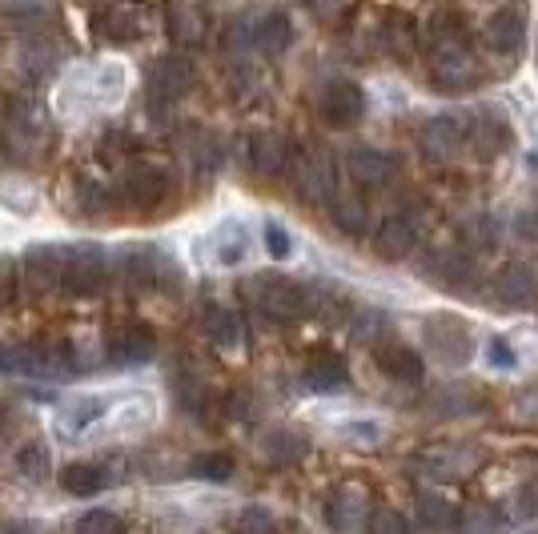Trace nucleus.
Instances as JSON below:
<instances>
[{"label":"nucleus","mask_w":538,"mask_h":534,"mask_svg":"<svg viewBox=\"0 0 538 534\" xmlns=\"http://www.w3.org/2000/svg\"><path fill=\"white\" fill-rule=\"evenodd\" d=\"M245 157H249V169L257 177H282V169L290 165V141L278 129H261L249 137Z\"/></svg>","instance_id":"9"},{"label":"nucleus","mask_w":538,"mask_h":534,"mask_svg":"<svg viewBox=\"0 0 538 534\" xmlns=\"http://www.w3.org/2000/svg\"><path fill=\"white\" fill-rule=\"evenodd\" d=\"M494 241H498V225H494V217L474 213V217L466 221V249H490Z\"/></svg>","instance_id":"38"},{"label":"nucleus","mask_w":538,"mask_h":534,"mask_svg":"<svg viewBox=\"0 0 538 534\" xmlns=\"http://www.w3.org/2000/svg\"><path fill=\"white\" fill-rule=\"evenodd\" d=\"M346 9V0H314V13L318 17H334V13H342Z\"/></svg>","instance_id":"48"},{"label":"nucleus","mask_w":538,"mask_h":534,"mask_svg":"<svg viewBox=\"0 0 538 534\" xmlns=\"http://www.w3.org/2000/svg\"><path fill=\"white\" fill-rule=\"evenodd\" d=\"M193 478H205V482H229L233 478V458L213 450V454H197L193 466H189Z\"/></svg>","instance_id":"36"},{"label":"nucleus","mask_w":538,"mask_h":534,"mask_svg":"<svg viewBox=\"0 0 538 534\" xmlns=\"http://www.w3.org/2000/svg\"><path fill=\"white\" fill-rule=\"evenodd\" d=\"M0 426H5V418H0Z\"/></svg>","instance_id":"51"},{"label":"nucleus","mask_w":538,"mask_h":534,"mask_svg":"<svg viewBox=\"0 0 538 534\" xmlns=\"http://www.w3.org/2000/svg\"><path fill=\"white\" fill-rule=\"evenodd\" d=\"M65 366L61 350L45 346H0V374H53Z\"/></svg>","instance_id":"14"},{"label":"nucleus","mask_w":538,"mask_h":534,"mask_svg":"<svg viewBox=\"0 0 538 534\" xmlns=\"http://www.w3.org/2000/svg\"><path fill=\"white\" fill-rule=\"evenodd\" d=\"M462 137H466V145L474 149V157H478V161H494V157H498V153H506V149H510V141H514L510 121H506L498 109H474V113L466 117Z\"/></svg>","instance_id":"4"},{"label":"nucleus","mask_w":538,"mask_h":534,"mask_svg":"<svg viewBox=\"0 0 538 534\" xmlns=\"http://www.w3.org/2000/svg\"><path fill=\"white\" fill-rule=\"evenodd\" d=\"M454 526H458V534H490L498 526V514L490 506H478V510H466Z\"/></svg>","instance_id":"42"},{"label":"nucleus","mask_w":538,"mask_h":534,"mask_svg":"<svg viewBox=\"0 0 538 534\" xmlns=\"http://www.w3.org/2000/svg\"><path fill=\"white\" fill-rule=\"evenodd\" d=\"M249 41H253V49L257 53H265V57H278V53H286L290 49V41H294V25H290V17L286 13H265L253 29H249Z\"/></svg>","instance_id":"21"},{"label":"nucleus","mask_w":538,"mask_h":534,"mask_svg":"<svg viewBox=\"0 0 538 534\" xmlns=\"http://www.w3.org/2000/svg\"><path fill=\"white\" fill-rule=\"evenodd\" d=\"M422 274L442 282L446 290H462V282L474 274V253L470 249H434V257L422 265Z\"/></svg>","instance_id":"17"},{"label":"nucleus","mask_w":538,"mask_h":534,"mask_svg":"<svg viewBox=\"0 0 538 534\" xmlns=\"http://www.w3.org/2000/svg\"><path fill=\"white\" fill-rule=\"evenodd\" d=\"M422 334H426V346H430L434 362H442V366H466L470 362V330L462 322L442 314V318L426 322Z\"/></svg>","instance_id":"7"},{"label":"nucleus","mask_w":538,"mask_h":534,"mask_svg":"<svg viewBox=\"0 0 538 534\" xmlns=\"http://www.w3.org/2000/svg\"><path fill=\"white\" fill-rule=\"evenodd\" d=\"M486 45L494 49V53H502V57H514L518 49H522V41H526V17L518 13V9H502V13H494L490 21H486Z\"/></svg>","instance_id":"20"},{"label":"nucleus","mask_w":538,"mask_h":534,"mask_svg":"<svg viewBox=\"0 0 538 534\" xmlns=\"http://www.w3.org/2000/svg\"><path fill=\"white\" fill-rule=\"evenodd\" d=\"M418 522L426 530H450L458 522V510L446 498H438V494H422L418 498Z\"/></svg>","instance_id":"32"},{"label":"nucleus","mask_w":538,"mask_h":534,"mask_svg":"<svg viewBox=\"0 0 538 534\" xmlns=\"http://www.w3.org/2000/svg\"><path fill=\"white\" fill-rule=\"evenodd\" d=\"M169 37L177 45H201L205 41V9L197 0H177L169 9Z\"/></svg>","instance_id":"23"},{"label":"nucleus","mask_w":538,"mask_h":534,"mask_svg":"<svg viewBox=\"0 0 538 534\" xmlns=\"http://www.w3.org/2000/svg\"><path fill=\"white\" fill-rule=\"evenodd\" d=\"M482 398L474 394V390H466V386H446V390H438L434 398H430V406L442 414V418H454V414H466V410H474Z\"/></svg>","instance_id":"34"},{"label":"nucleus","mask_w":538,"mask_h":534,"mask_svg":"<svg viewBox=\"0 0 538 534\" xmlns=\"http://www.w3.org/2000/svg\"><path fill=\"white\" fill-rule=\"evenodd\" d=\"M382 45H386V53H394L398 61L414 57L418 41H414V29H410V21H402V17H390V21H386V29H382Z\"/></svg>","instance_id":"33"},{"label":"nucleus","mask_w":538,"mask_h":534,"mask_svg":"<svg viewBox=\"0 0 538 534\" xmlns=\"http://www.w3.org/2000/svg\"><path fill=\"white\" fill-rule=\"evenodd\" d=\"M390 330V318L386 314H378V310H366V314H358V322H354V338L358 342H386L382 334Z\"/></svg>","instance_id":"39"},{"label":"nucleus","mask_w":538,"mask_h":534,"mask_svg":"<svg viewBox=\"0 0 538 534\" xmlns=\"http://www.w3.org/2000/svg\"><path fill=\"white\" fill-rule=\"evenodd\" d=\"M17 470H21L25 478H33V482H45L49 470H53V462H49V446H45V442H25L21 454H17Z\"/></svg>","instance_id":"35"},{"label":"nucleus","mask_w":538,"mask_h":534,"mask_svg":"<svg viewBox=\"0 0 538 534\" xmlns=\"http://www.w3.org/2000/svg\"><path fill=\"white\" fill-rule=\"evenodd\" d=\"M165 189H169V177H165L161 169L137 165V169H129V177H125V185H121V197H125L133 209H153V205L165 197Z\"/></svg>","instance_id":"19"},{"label":"nucleus","mask_w":538,"mask_h":534,"mask_svg":"<svg viewBox=\"0 0 538 534\" xmlns=\"http://www.w3.org/2000/svg\"><path fill=\"white\" fill-rule=\"evenodd\" d=\"M237 534H274V514L265 506H245L237 514Z\"/></svg>","instance_id":"41"},{"label":"nucleus","mask_w":538,"mask_h":534,"mask_svg":"<svg viewBox=\"0 0 538 534\" xmlns=\"http://www.w3.org/2000/svg\"><path fill=\"white\" fill-rule=\"evenodd\" d=\"M486 358H490V366H498V370H510V366H514V354H510V342H506V338H494V342L486 346Z\"/></svg>","instance_id":"45"},{"label":"nucleus","mask_w":538,"mask_h":534,"mask_svg":"<svg viewBox=\"0 0 538 534\" xmlns=\"http://www.w3.org/2000/svg\"><path fill=\"white\" fill-rule=\"evenodd\" d=\"M105 482H109V474L101 466H93V462H69L61 470V490H69L77 498H89V494L105 490Z\"/></svg>","instance_id":"28"},{"label":"nucleus","mask_w":538,"mask_h":534,"mask_svg":"<svg viewBox=\"0 0 538 534\" xmlns=\"http://www.w3.org/2000/svg\"><path fill=\"white\" fill-rule=\"evenodd\" d=\"M153 354H157V334H153L149 326H129V330H121L117 342H113V358L125 362V366H141V362H149Z\"/></svg>","instance_id":"25"},{"label":"nucleus","mask_w":538,"mask_h":534,"mask_svg":"<svg viewBox=\"0 0 538 534\" xmlns=\"http://www.w3.org/2000/svg\"><path fill=\"white\" fill-rule=\"evenodd\" d=\"M93 29L113 41V45H125V41H137L141 37V17L129 13V9H109V13H97L93 17Z\"/></svg>","instance_id":"27"},{"label":"nucleus","mask_w":538,"mask_h":534,"mask_svg":"<svg viewBox=\"0 0 538 534\" xmlns=\"http://www.w3.org/2000/svg\"><path fill=\"white\" fill-rule=\"evenodd\" d=\"M426 470H430L434 478H466V474H474V470H478V454H474V450L454 446V450L434 454V458L426 462Z\"/></svg>","instance_id":"30"},{"label":"nucleus","mask_w":538,"mask_h":534,"mask_svg":"<svg viewBox=\"0 0 538 534\" xmlns=\"http://www.w3.org/2000/svg\"><path fill=\"white\" fill-rule=\"evenodd\" d=\"M378 366L398 382H422V374H426L422 354L410 350L406 342H378Z\"/></svg>","instance_id":"22"},{"label":"nucleus","mask_w":538,"mask_h":534,"mask_svg":"<svg viewBox=\"0 0 538 534\" xmlns=\"http://www.w3.org/2000/svg\"><path fill=\"white\" fill-rule=\"evenodd\" d=\"M193 85H197V69L185 57H165L149 69V93L161 101H181L185 93H193Z\"/></svg>","instance_id":"10"},{"label":"nucleus","mask_w":538,"mask_h":534,"mask_svg":"<svg viewBox=\"0 0 538 534\" xmlns=\"http://www.w3.org/2000/svg\"><path fill=\"white\" fill-rule=\"evenodd\" d=\"M366 510H370V494H366L362 486H342V490L330 498L326 518H330V526H334L338 534H354L358 526H366Z\"/></svg>","instance_id":"18"},{"label":"nucleus","mask_w":538,"mask_h":534,"mask_svg":"<svg viewBox=\"0 0 538 534\" xmlns=\"http://www.w3.org/2000/svg\"><path fill=\"white\" fill-rule=\"evenodd\" d=\"M482 77L478 69V57L470 53V45L458 37V41H438L434 53H430V81L442 89V93H466L474 89Z\"/></svg>","instance_id":"2"},{"label":"nucleus","mask_w":538,"mask_h":534,"mask_svg":"<svg viewBox=\"0 0 538 534\" xmlns=\"http://www.w3.org/2000/svg\"><path fill=\"white\" fill-rule=\"evenodd\" d=\"M318 109H322V117H326L334 129H350V125H358L362 113H366V93H362L358 81L338 77V81H326V89H322V97H318Z\"/></svg>","instance_id":"6"},{"label":"nucleus","mask_w":538,"mask_h":534,"mask_svg":"<svg viewBox=\"0 0 538 534\" xmlns=\"http://www.w3.org/2000/svg\"><path fill=\"white\" fill-rule=\"evenodd\" d=\"M0 534H29L21 522H5V526H0Z\"/></svg>","instance_id":"49"},{"label":"nucleus","mask_w":538,"mask_h":534,"mask_svg":"<svg viewBox=\"0 0 538 534\" xmlns=\"http://www.w3.org/2000/svg\"><path fill=\"white\" fill-rule=\"evenodd\" d=\"M366 534H410V522H406L398 510L382 506V510H374V514L366 518Z\"/></svg>","instance_id":"40"},{"label":"nucleus","mask_w":538,"mask_h":534,"mask_svg":"<svg viewBox=\"0 0 538 534\" xmlns=\"http://www.w3.org/2000/svg\"><path fill=\"white\" fill-rule=\"evenodd\" d=\"M462 129L450 121V117H434V121H426L422 129H418V149H422V157L426 161H434V165H450L458 153H462Z\"/></svg>","instance_id":"11"},{"label":"nucleus","mask_w":538,"mask_h":534,"mask_svg":"<svg viewBox=\"0 0 538 534\" xmlns=\"http://www.w3.org/2000/svg\"><path fill=\"white\" fill-rule=\"evenodd\" d=\"M261 458L269 466H290V462L306 458V438L294 434V430H269L261 438Z\"/></svg>","instance_id":"26"},{"label":"nucleus","mask_w":538,"mask_h":534,"mask_svg":"<svg viewBox=\"0 0 538 534\" xmlns=\"http://www.w3.org/2000/svg\"><path fill=\"white\" fill-rule=\"evenodd\" d=\"M249 298L269 322H298L314 314V286H302L290 278H253Z\"/></svg>","instance_id":"1"},{"label":"nucleus","mask_w":538,"mask_h":534,"mask_svg":"<svg viewBox=\"0 0 538 534\" xmlns=\"http://www.w3.org/2000/svg\"><path fill=\"white\" fill-rule=\"evenodd\" d=\"M265 249L274 253L278 261H286V257H290V249H294V245H290V233H286L278 221H269V225H265Z\"/></svg>","instance_id":"43"},{"label":"nucleus","mask_w":538,"mask_h":534,"mask_svg":"<svg viewBox=\"0 0 538 534\" xmlns=\"http://www.w3.org/2000/svg\"><path fill=\"white\" fill-rule=\"evenodd\" d=\"M117 274H121V282L129 290H149L157 282V274H161V257L149 245H125L117 253Z\"/></svg>","instance_id":"16"},{"label":"nucleus","mask_w":538,"mask_h":534,"mask_svg":"<svg viewBox=\"0 0 538 534\" xmlns=\"http://www.w3.org/2000/svg\"><path fill=\"white\" fill-rule=\"evenodd\" d=\"M334 225L350 237H362L366 225H370V205L362 197H338L334 201Z\"/></svg>","instance_id":"31"},{"label":"nucleus","mask_w":538,"mask_h":534,"mask_svg":"<svg viewBox=\"0 0 538 534\" xmlns=\"http://www.w3.org/2000/svg\"><path fill=\"white\" fill-rule=\"evenodd\" d=\"M21 270H25V286L33 294H53L61 286V274H65V253H57L49 245H37V249L25 253Z\"/></svg>","instance_id":"13"},{"label":"nucleus","mask_w":538,"mask_h":534,"mask_svg":"<svg viewBox=\"0 0 538 534\" xmlns=\"http://www.w3.org/2000/svg\"><path fill=\"white\" fill-rule=\"evenodd\" d=\"M526 534H538V530H526Z\"/></svg>","instance_id":"50"},{"label":"nucleus","mask_w":538,"mask_h":534,"mask_svg":"<svg viewBox=\"0 0 538 534\" xmlns=\"http://www.w3.org/2000/svg\"><path fill=\"white\" fill-rule=\"evenodd\" d=\"M346 169H350V177H354L358 185H366V189L390 185L394 173H398V165H394L390 153H382V149H366V145H358V149L346 153Z\"/></svg>","instance_id":"15"},{"label":"nucleus","mask_w":538,"mask_h":534,"mask_svg":"<svg viewBox=\"0 0 538 534\" xmlns=\"http://www.w3.org/2000/svg\"><path fill=\"white\" fill-rule=\"evenodd\" d=\"M518 514H538V486L518 494Z\"/></svg>","instance_id":"47"},{"label":"nucleus","mask_w":538,"mask_h":534,"mask_svg":"<svg viewBox=\"0 0 538 534\" xmlns=\"http://www.w3.org/2000/svg\"><path fill=\"white\" fill-rule=\"evenodd\" d=\"M518 414H522L526 422H538V390H530V394L518 402Z\"/></svg>","instance_id":"46"},{"label":"nucleus","mask_w":538,"mask_h":534,"mask_svg":"<svg viewBox=\"0 0 538 534\" xmlns=\"http://www.w3.org/2000/svg\"><path fill=\"white\" fill-rule=\"evenodd\" d=\"M494 298L502 306H510V310L534 306L538 302V270H534V265H526V261L502 265L498 278H494Z\"/></svg>","instance_id":"8"},{"label":"nucleus","mask_w":538,"mask_h":534,"mask_svg":"<svg viewBox=\"0 0 538 534\" xmlns=\"http://www.w3.org/2000/svg\"><path fill=\"white\" fill-rule=\"evenodd\" d=\"M13 294H17V261L0 257V306H9Z\"/></svg>","instance_id":"44"},{"label":"nucleus","mask_w":538,"mask_h":534,"mask_svg":"<svg viewBox=\"0 0 538 534\" xmlns=\"http://www.w3.org/2000/svg\"><path fill=\"white\" fill-rule=\"evenodd\" d=\"M201 330H205V338L217 346V350H237L241 346V318L233 314V310H225V306H205V314H201Z\"/></svg>","instance_id":"24"},{"label":"nucleus","mask_w":538,"mask_h":534,"mask_svg":"<svg viewBox=\"0 0 538 534\" xmlns=\"http://www.w3.org/2000/svg\"><path fill=\"white\" fill-rule=\"evenodd\" d=\"M418 245V217L414 213H394L390 221L378 225V237H374V249L378 257L386 261H406Z\"/></svg>","instance_id":"12"},{"label":"nucleus","mask_w":538,"mask_h":534,"mask_svg":"<svg viewBox=\"0 0 538 534\" xmlns=\"http://www.w3.org/2000/svg\"><path fill=\"white\" fill-rule=\"evenodd\" d=\"M77 534H125V522L113 510H89V514H81Z\"/></svg>","instance_id":"37"},{"label":"nucleus","mask_w":538,"mask_h":534,"mask_svg":"<svg viewBox=\"0 0 538 534\" xmlns=\"http://www.w3.org/2000/svg\"><path fill=\"white\" fill-rule=\"evenodd\" d=\"M294 189H298V197H306V201H326V197L338 189V169H334L330 149L314 145V149H306V153L298 157Z\"/></svg>","instance_id":"5"},{"label":"nucleus","mask_w":538,"mask_h":534,"mask_svg":"<svg viewBox=\"0 0 538 534\" xmlns=\"http://www.w3.org/2000/svg\"><path fill=\"white\" fill-rule=\"evenodd\" d=\"M306 382H310L314 390H342V386L350 382V370H346V362H342L338 354H318V358L306 366Z\"/></svg>","instance_id":"29"},{"label":"nucleus","mask_w":538,"mask_h":534,"mask_svg":"<svg viewBox=\"0 0 538 534\" xmlns=\"http://www.w3.org/2000/svg\"><path fill=\"white\" fill-rule=\"evenodd\" d=\"M65 290L77 298H97L109 282V257L101 245H77L65 257V274H61Z\"/></svg>","instance_id":"3"}]
</instances>
